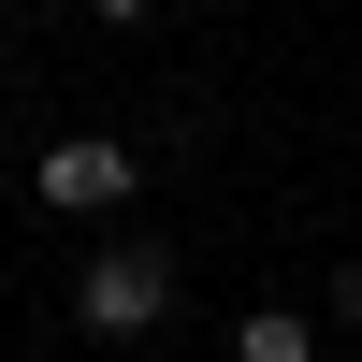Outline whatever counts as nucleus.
I'll return each mask as SVG.
<instances>
[{
    "label": "nucleus",
    "instance_id": "f257e3e1",
    "mask_svg": "<svg viewBox=\"0 0 362 362\" xmlns=\"http://www.w3.org/2000/svg\"><path fill=\"white\" fill-rule=\"evenodd\" d=\"M174 290H189V276H174L160 232H102V247L73 261V334L131 348V334H160V319H174Z\"/></svg>",
    "mask_w": 362,
    "mask_h": 362
},
{
    "label": "nucleus",
    "instance_id": "f03ea898",
    "mask_svg": "<svg viewBox=\"0 0 362 362\" xmlns=\"http://www.w3.org/2000/svg\"><path fill=\"white\" fill-rule=\"evenodd\" d=\"M131 189H145V160L116 131H73V145L29 160V203H44V218H131Z\"/></svg>",
    "mask_w": 362,
    "mask_h": 362
},
{
    "label": "nucleus",
    "instance_id": "7ed1b4c3",
    "mask_svg": "<svg viewBox=\"0 0 362 362\" xmlns=\"http://www.w3.org/2000/svg\"><path fill=\"white\" fill-rule=\"evenodd\" d=\"M232 362H319V319L305 305H247L232 319Z\"/></svg>",
    "mask_w": 362,
    "mask_h": 362
},
{
    "label": "nucleus",
    "instance_id": "20e7f679",
    "mask_svg": "<svg viewBox=\"0 0 362 362\" xmlns=\"http://www.w3.org/2000/svg\"><path fill=\"white\" fill-rule=\"evenodd\" d=\"M334 319H348V334H362V261H334Z\"/></svg>",
    "mask_w": 362,
    "mask_h": 362
},
{
    "label": "nucleus",
    "instance_id": "39448f33",
    "mask_svg": "<svg viewBox=\"0 0 362 362\" xmlns=\"http://www.w3.org/2000/svg\"><path fill=\"white\" fill-rule=\"evenodd\" d=\"M0 362H15V348H0Z\"/></svg>",
    "mask_w": 362,
    "mask_h": 362
}]
</instances>
